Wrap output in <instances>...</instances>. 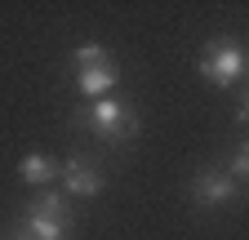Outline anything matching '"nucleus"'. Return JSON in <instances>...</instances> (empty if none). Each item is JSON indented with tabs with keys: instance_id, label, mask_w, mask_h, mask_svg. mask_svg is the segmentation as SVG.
<instances>
[{
	"instance_id": "0eeeda50",
	"label": "nucleus",
	"mask_w": 249,
	"mask_h": 240,
	"mask_svg": "<svg viewBox=\"0 0 249 240\" xmlns=\"http://www.w3.org/2000/svg\"><path fill=\"white\" fill-rule=\"evenodd\" d=\"M18 173H22V183H49L53 178V160L49 156H40V152H31V156H22V165H18Z\"/></svg>"
},
{
	"instance_id": "9d476101",
	"label": "nucleus",
	"mask_w": 249,
	"mask_h": 240,
	"mask_svg": "<svg viewBox=\"0 0 249 240\" xmlns=\"http://www.w3.org/2000/svg\"><path fill=\"white\" fill-rule=\"evenodd\" d=\"M5 240H27V236H5Z\"/></svg>"
},
{
	"instance_id": "f257e3e1",
	"label": "nucleus",
	"mask_w": 249,
	"mask_h": 240,
	"mask_svg": "<svg viewBox=\"0 0 249 240\" xmlns=\"http://www.w3.org/2000/svg\"><path fill=\"white\" fill-rule=\"evenodd\" d=\"M27 240H67L71 223H67V200L62 196H40L36 205L22 214V231Z\"/></svg>"
},
{
	"instance_id": "1a4fd4ad",
	"label": "nucleus",
	"mask_w": 249,
	"mask_h": 240,
	"mask_svg": "<svg viewBox=\"0 0 249 240\" xmlns=\"http://www.w3.org/2000/svg\"><path fill=\"white\" fill-rule=\"evenodd\" d=\"M245 173H249V147L240 142V147H236V156H231V173H227V178H231V183H240Z\"/></svg>"
},
{
	"instance_id": "f03ea898",
	"label": "nucleus",
	"mask_w": 249,
	"mask_h": 240,
	"mask_svg": "<svg viewBox=\"0 0 249 240\" xmlns=\"http://www.w3.org/2000/svg\"><path fill=\"white\" fill-rule=\"evenodd\" d=\"M240 71H245V49H240V40H213V45H205V53H200V76L205 80H213V85H236Z\"/></svg>"
},
{
	"instance_id": "39448f33",
	"label": "nucleus",
	"mask_w": 249,
	"mask_h": 240,
	"mask_svg": "<svg viewBox=\"0 0 249 240\" xmlns=\"http://www.w3.org/2000/svg\"><path fill=\"white\" fill-rule=\"evenodd\" d=\"M76 89L89 98H107L116 89V63H98V67H80L76 71Z\"/></svg>"
},
{
	"instance_id": "6e6552de",
	"label": "nucleus",
	"mask_w": 249,
	"mask_h": 240,
	"mask_svg": "<svg viewBox=\"0 0 249 240\" xmlns=\"http://www.w3.org/2000/svg\"><path fill=\"white\" fill-rule=\"evenodd\" d=\"M71 63H76V71H80V67H98V63H111V53H107L103 45L85 40L80 49H71Z\"/></svg>"
},
{
	"instance_id": "423d86ee",
	"label": "nucleus",
	"mask_w": 249,
	"mask_h": 240,
	"mask_svg": "<svg viewBox=\"0 0 249 240\" xmlns=\"http://www.w3.org/2000/svg\"><path fill=\"white\" fill-rule=\"evenodd\" d=\"M103 191V173L89 160H67V196H98Z\"/></svg>"
},
{
	"instance_id": "7ed1b4c3",
	"label": "nucleus",
	"mask_w": 249,
	"mask_h": 240,
	"mask_svg": "<svg viewBox=\"0 0 249 240\" xmlns=\"http://www.w3.org/2000/svg\"><path fill=\"white\" fill-rule=\"evenodd\" d=\"M89 125L98 129L107 142H116V138H129L134 134V125H138V116L124 107L120 98H93V107H89Z\"/></svg>"
},
{
	"instance_id": "20e7f679",
	"label": "nucleus",
	"mask_w": 249,
	"mask_h": 240,
	"mask_svg": "<svg viewBox=\"0 0 249 240\" xmlns=\"http://www.w3.org/2000/svg\"><path fill=\"white\" fill-rule=\"evenodd\" d=\"M192 196H196V205L223 209V205H231V200H236V183H231L227 173H218V169H205L196 183H192Z\"/></svg>"
}]
</instances>
